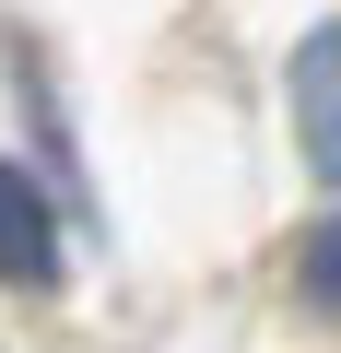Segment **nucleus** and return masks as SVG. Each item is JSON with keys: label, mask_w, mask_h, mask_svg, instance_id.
Wrapping results in <instances>:
<instances>
[{"label": "nucleus", "mask_w": 341, "mask_h": 353, "mask_svg": "<svg viewBox=\"0 0 341 353\" xmlns=\"http://www.w3.org/2000/svg\"><path fill=\"white\" fill-rule=\"evenodd\" d=\"M294 141H306V165L341 189V24H318V36L294 48Z\"/></svg>", "instance_id": "nucleus-1"}, {"label": "nucleus", "mask_w": 341, "mask_h": 353, "mask_svg": "<svg viewBox=\"0 0 341 353\" xmlns=\"http://www.w3.org/2000/svg\"><path fill=\"white\" fill-rule=\"evenodd\" d=\"M0 283H59V212L12 153H0Z\"/></svg>", "instance_id": "nucleus-2"}, {"label": "nucleus", "mask_w": 341, "mask_h": 353, "mask_svg": "<svg viewBox=\"0 0 341 353\" xmlns=\"http://www.w3.org/2000/svg\"><path fill=\"white\" fill-rule=\"evenodd\" d=\"M306 294H318V306L341 318V212H329V224L306 236Z\"/></svg>", "instance_id": "nucleus-3"}]
</instances>
